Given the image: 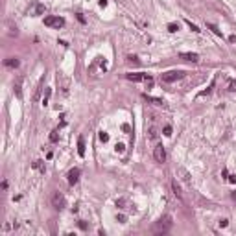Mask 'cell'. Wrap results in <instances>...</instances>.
Returning <instances> with one entry per match:
<instances>
[{
    "mask_svg": "<svg viewBox=\"0 0 236 236\" xmlns=\"http://www.w3.org/2000/svg\"><path fill=\"white\" fill-rule=\"evenodd\" d=\"M229 41H231V42H236V35H231V37H229Z\"/></svg>",
    "mask_w": 236,
    "mask_h": 236,
    "instance_id": "4dcf8cb0",
    "label": "cell"
},
{
    "mask_svg": "<svg viewBox=\"0 0 236 236\" xmlns=\"http://www.w3.org/2000/svg\"><path fill=\"white\" fill-rule=\"evenodd\" d=\"M177 174L181 175V179H183L186 184H190V174H188V172L184 170V168H179V170H177Z\"/></svg>",
    "mask_w": 236,
    "mask_h": 236,
    "instance_id": "7c38bea8",
    "label": "cell"
},
{
    "mask_svg": "<svg viewBox=\"0 0 236 236\" xmlns=\"http://www.w3.org/2000/svg\"><path fill=\"white\" fill-rule=\"evenodd\" d=\"M129 81H151V76L146 72H131V74H125Z\"/></svg>",
    "mask_w": 236,
    "mask_h": 236,
    "instance_id": "277c9868",
    "label": "cell"
},
{
    "mask_svg": "<svg viewBox=\"0 0 236 236\" xmlns=\"http://www.w3.org/2000/svg\"><path fill=\"white\" fill-rule=\"evenodd\" d=\"M229 183H233V184L236 183V175H229Z\"/></svg>",
    "mask_w": 236,
    "mask_h": 236,
    "instance_id": "4316f807",
    "label": "cell"
},
{
    "mask_svg": "<svg viewBox=\"0 0 236 236\" xmlns=\"http://www.w3.org/2000/svg\"><path fill=\"white\" fill-rule=\"evenodd\" d=\"M21 83H22V78H19L17 85H15V92H17V98H21V96H22V89H21Z\"/></svg>",
    "mask_w": 236,
    "mask_h": 236,
    "instance_id": "2e32d148",
    "label": "cell"
},
{
    "mask_svg": "<svg viewBox=\"0 0 236 236\" xmlns=\"http://www.w3.org/2000/svg\"><path fill=\"white\" fill-rule=\"evenodd\" d=\"M172 227H174V221H172V216H162V218H159L155 221V225H153V233L155 234H166L172 231Z\"/></svg>",
    "mask_w": 236,
    "mask_h": 236,
    "instance_id": "6da1fadb",
    "label": "cell"
},
{
    "mask_svg": "<svg viewBox=\"0 0 236 236\" xmlns=\"http://www.w3.org/2000/svg\"><path fill=\"white\" fill-rule=\"evenodd\" d=\"M179 57L184 59V61H192V63H198L199 61V56H198V54H194V52H181Z\"/></svg>",
    "mask_w": 236,
    "mask_h": 236,
    "instance_id": "9c48e42d",
    "label": "cell"
},
{
    "mask_svg": "<svg viewBox=\"0 0 236 236\" xmlns=\"http://www.w3.org/2000/svg\"><path fill=\"white\" fill-rule=\"evenodd\" d=\"M44 24L48 26V28L59 30V28H63V26H65V19H63V17H46L44 19Z\"/></svg>",
    "mask_w": 236,
    "mask_h": 236,
    "instance_id": "3957f363",
    "label": "cell"
},
{
    "mask_svg": "<svg viewBox=\"0 0 236 236\" xmlns=\"http://www.w3.org/2000/svg\"><path fill=\"white\" fill-rule=\"evenodd\" d=\"M229 90H233V92H236V81H231V85H229Z\"/></svg>",
    "mask_w": 236,
    "mask_h": 236,
    "instance_id": "d4e9b609",
    "label": "cell"
},
{
    "mask_svg": "<svg viewBox=\"0 0 236 236\" xmlns=\"http://www.w3.org/2000/svg\"><path fill=\"white\" fill-rule=\"evenodd\" d=\"M144 98H146L148 101H151V103H155V105H162L164 103L162 100H159V98H151V96H148V94H144Z\"/></svg>",
    "mask_w": 236,
    "mask_h": 236,
    "instance_id": "9a60e30c",
    "label": "cell"
},
{
    "mask_svg": "<svg viewBox=\"0 0 236 236\" xmlns=\"http://www.w3.org/2000/svg\"><path fill=\"white\" fill-rule=\"evenodd\" d=\"M116 219H118V221H120V223H125V216H124V214L116 216Z\"/></svg>",
    "mask_w": 236,
    "mask_h": 236,
    "instance_id": "484cf974",
    "label": "cell"
},
{
    "mask_svg": "<svg viewBox=\"0 0 236 236\" xmlns=\"http://www.w3.org/2000/svg\"><path fill=\"white\" fill-rule=\"evenodd\" d=\"M168 31H172V33L179 31V24H175V22H170V24H168Z\"/></svg>",
    "mask_w": 236,
    "mask_h": 236,
    "instance_id": "ac0fdd59",
    "label": "cell"
},
{
    "mask_svg": "<svg viewBox=\"0 0 236 236\" xmlns=\"http://www.w3.org/2000/svg\"><path fill=\"white\" fill-rule=\"evenodd\" d=\"M219 225H221V227H227V225H229V221H227V219H221V221H219Z\"/></svg>",
    "mask_w": 236,
    "mask_h": 236,
    "instance_id": "83f0119b",
    "label": "cell"
},
{
    "mask_svg": "<svg viewBox=\"0 0 236 236\" xmlns=\"http://www.w3.org/2000/svg\"><path fill=\"white\" fill-rule=\"evenodd\" d=\"M52 207L57 208V210H61V208L65 207V196H63L61 192H56V194L52 196Z\"/></svg>",
    "mask_w": 236,
    "mask_h": 236,
    "instance_id": "8992f818",
    "label": "cell"
},
{
    "mask_svg": "<svg viewBox=\"0 0 236 236\" xmlns=\"http://www.w3.org/2000/svg\"><path fill=\"white\" fill-rule=\"evenodd\" d=\"M162 133H164V137H172V127H170V125H166V127L162 129Z\"/></svg>",
    "mask_w": 236,
    "mask_h": 236,
    "instance_id": "7402d4cb",
    "label": "cell"
},
{
    "mask_svg": "<svg viewBox=\"0 0 236 236\" xmlns=\"http://www.w3.org/2000/svg\"><path fill=\"white\" fill-rule=\"evenodd\" d=\"M50 96H52V89H50V87H46L44 94H42V105H48V100H50Z\"/></svg>",
    "mask_w": 236,
    "mask_h": 236,
    "instance_id": "5bb4252c",
    "label": "cell"
},
{
    "mask_svg": "<svg viewBox=\"0 0 236 236\" xmlns=\"http://www.w3.org/2000/svg\"><path fill=\"white\" fill-rule=\"evenodd\" d=\"M44 11H46L44 4H39V2H35L33 6H31V11H30V15H33V17H39V15H42Z\"/></svg>",
    "mask_w": 236,
    "mask_h": 236,
    "instance_id": "52a82bcc",
    "label": "cell"
},
{
    "mask_svg": "<svg viewBox=\"0 0 236 236\" xmlns=\"http://www.w3.org/2000/svg\"><path fill=\"white\" fill-rule=\"evenodd\" d=\"M78 21H80V22H85V17L81 13H78Z\"/></svg>",
    "mask_w": 236,
    "mask_h": 236,
    "instance_id": "f1b7e54d",
    "label": "cell"
},
{
    "mask_svg": "<svg viewBox=\"0 0 236 236\" xmlns=\"http://www.w3.org/2000/svg\"><path fill=\"white\" fill-rule=\"evenodd\" d=\"M100 140H101V142H107V140H109V133L101 131V133H100Z\"/></svg>",
    "mask_w": 236,
    "mask_h": 236,
    "instance_id": "ffe728a7",
    "label": "cell"
},
{
    "mask_svg": "<svg viewBox=\"0 0 236 236\" xmlns=\"http://www.w3.org/2000/svg\"><path fill=\"white\" fill-rule=\"evenodd\" d=\"M31 166H33V168H41V172H44V168H42V160H35Z\"/></svg>",
    "mask_w": 236,
    "mask_h": 236,
    "instance_id": "44dd1931",
    "label": "cell"
},
{
    "mask_svg": "<svg viewBox=\"0 0 236 236\" xmlns=\"http://www.w3.org/2000/svg\"><path fill=\"white\" fill-rule=\"evenodd\" d=\"M50 140H52V142H57V140H59L57 131H52V135H50Z\"/></svg>",
    "mask_w": 236,
    "mask_h": 236,
    "instance_id": "603a6c76",
    "label": "cell"
},
{
    "mask_svg": "<svg viewBox=\"0 0 236 236\" xmlns=\"http://www.w3.org/2000/svg\"><path fill=\"white\" fill-rule=\"evenodd\" d=\"M186 24H188V28H190L192 31H196V33H199V31H201V30H199V28H198V26H196V24H192L190 21H186Z\"/></svg>",
    "mask_w": 236,
    "mask_h": 236,
    "instance_id": "d6986e66",
    "label": "cell"
},
{
    "mask_svg": "<svg viewBox=\"0 0 236 236\" xmlns=\"http://www.w3.org/2000/svg\"><path fill=\"white\" fill-rule=\"evenodd\" d=\"M183 76H184L183 70H170V72H164L160 76V83H174V81L181 80Z\"/></svg>",
    "mask_w": 236,
    "mask_h": 236,
    "instance_id": "7a4b0ae2",
    "label": "cell"
},
{
    "mask_svg": "<svg viewBox=\"0 0 236 236\" xmlns=\"http://www.w3.org/2000/svg\"><path fill=\"white\" fill-rule=\"evenodd\" d=\"M80 174H81L80 168H72V170L68 172V175H66V177H68V183H70V184H76L78 179H80Z\"/></svg>",
    "mask_w": 236,
    "mask_h": 236,
    "instance_id": "ba28073f",
    "label": "cell"
},
{
    "mask_svg": "<svg viewBox=\"0 0 236 236\" xmlns=\"http://www.w3.org/2000/svg\"><path fill=\"white\" fill-rule=\"evenodd\" d=\"M107 6V0H100V7H105Z\"/></svg>",
    "mask_w": 236,
    "mask_h": 236,
    "instance_id": "f546056e",
    "label": "cell"
},
{
    "mask_svg": "<svg viewBox=\"0 0 236 236\" xmlns=\"http://www.w3.org/2000/svg\"><path fill=\"white\" fill-rule=\"evenodd\" d=\"M78 153H80V157H85V139L83 137L78 139Z\"/></svg>",
    "mask_w": 236,
    "mask_h": 236,
    "instance_id": "8fae6325",
    "label": "cell"
},
{
    "mask_svg": "<svg viewBox=\"0 0 236 236\" xmlns=\"http://www.w3.org/2000/svg\"><path fill=\"white\" fill-rule=\"evenodd\" d=\"M19 63H21V61H19L17 57H7L6 61H4V65H6L7 68H17V66H19Z\"/></svg>",
    "mask_w": 236,
    "mask_h": 236,
    "instance_id": "30bf717a",
    "label": "cell"
},
{
    "mask_svg": "<svg viewBox=\"0 0 236 236\" xmlns=\"http://www.w3.org/2000/svg\"><path fill=\"white\" fill-rule=\"evenodd\" d=\"M115 149H116V153H122V151H124V144H122V142H118L116 146H115Z\"/></svg>",
    "mask_w": 236,
    "mask_h": 236,
    "instance_id": "cb8c5ba5",
    "label": "cell"
},
{
    "mask_svg": "<svg viewBox=\"0 0 236 236\" xmlns=\"http://www.w3.org/2000/svg\"><path fill=\"white\" fill-rule=\"evenodd\" d=\"M172 188H174V194L177 196V198L183 199V192H181V188H179V184H177V181H172Z\"/></svg>",
    "mask_w": 236,
    "mask_h": 236,
    "instance_id": "4fadbf2b",
    "label": "cell"
},
{
    "mask_svg": "<svg viewBox=\"0 0 236 236\" xmlns=\"http://www.w3.org/2000/svg\"><path fill=\"white\" fill-rule=\"evenodd\" d=\"M207 26H208V28H210L212 31H214V33H216V35H218V37H223V33H221V30H219V28H218V26H214V24H210V22H208V24H207Z\"/></svg>",
    "mask_w": 236,
    "mask_h": 236,
    "instance_id": "e0dca14e",
    "label": "cell"
},
{
    "mask_svg": "<svg viewBox=\"0 0 236 236\" xmlns=\"http://www.w3.org/2000/svg\"><path fill=\"white\" fill-rule=\"evenodd\" d=\"M233 199H234V201H236V190L233 192Z\"/></svg>",
    "mask_w": 236,
    "mask_h": 236,
    "instance_id": "1f68e13d",
    "label": "cell"
},
{
    "mask_svg": "<svg viewBox=\"0 0 236 236\" xmlns=\"http://www.w3.org/2000/svg\"><path fill=\"white\" fill-rule=\"evenodd\" d=\"M153 159H155L159 164H162L164 160H166V151H164L162 144H157L155 146V149H153Z\"/></svg>",
    "mask_w": 236,
    "mask_h": 236,
    "instance_id": "5b68a950",
    "label": "cell"
}]
</instances>
